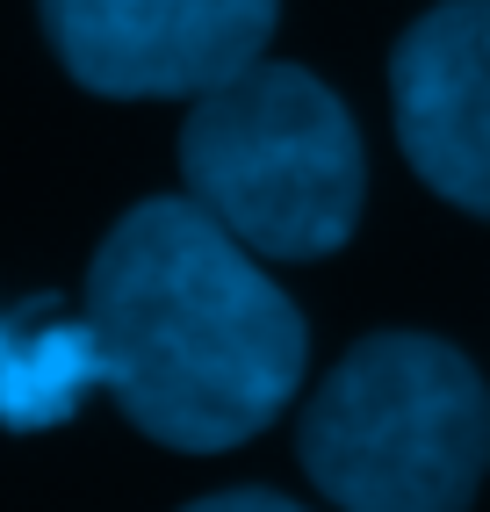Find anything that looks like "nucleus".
<instances>
[{
  "label": "nucleus",
  "instance_id": "423d86ee",
  "mask_svg": "<svg viewBox=\"0 0 490 512\" xmlns=\"http://www.w3.org/2000/svg\"><path fill=\"white\" fill-rule=\"evenodd\" d=\"M101 390V339L87 318H51V303L22 311V332L8 361H0V426L15 433H44L65 426Z\"/></svg>",
  "mask_w": 490,
  "mask_h": 512
},
{
  "label": "nucleus",
  "instance_id": "0eeeda50",
  "mask_svg": "<svg viewBox=\"0 0 490 512\" xmlns=\"http://www.w3.org/2000/svg\"><path fill=\"white\" fill-rule=\"evenodd\" d=\"M181 512H303L289 498H274V491H217V498H195Z\"/></svg>",
  "mask_w": 490,
  "mask_h": 512
},
{
  "label": "nucleus",
  "instance_id": "7ed1b4c3",
  "mask_svg": "<svg viewBox=\"0 0 490 512\" xmlns=\"http://www.w3.org/2000/svg\"><path fill=\"white\" fill-rule=\"evenodd\" d=\"M181 181L260 260H325L361 224L368 152L346 101L282 58H253L195 94L181 123Z\"/></svg>",
  "mask_w": 490,
  "mask_h": 512
},
{
  "label": "nucleus",
  "instance_id": "6e6552de",
  "mask_svg": "<svg viewBox=\"0 0 490 512\" xmlns=\"http://www.w3.org/2000/svg\"><path fill=\"white\" fill-rule=\"evenodd\" d=\"M15 332H22V318H0V361H8V347H15Z\"/></svg>",
  "mask_w": 490,
  "mask_h": 512
},
{
  "label": "nucleus",
  "instance_id": "39448f33",
  "mask_svg": "<svg viewBox=\"0 0 490 512\" xmlns=\"http://www.w3.org/2000/svg\"><path fill=\"white\" fill-rule=\"evenodd\" d=\"M390 109L411 174L490 217V0H440L390 51Z\"/></svg>",
  "mask_w": 490,
  "mask_h": 512
},
{
  "label": "nucleus",
  "instance_id": "f03ea898",
  "mask_svg": "<svg viewBox=\"0 0 490 512\" xmlns=\"http://www.w3.org/2000/svg\"><path fill=\"white\" fill-rule=\"evenodd\" d=\"M296 455L339 512H469L490 469V383L433 332H368L310 390Z\"/></svg>",
  "mask_w": 490,
  "mask_h": 512
},
{
  "label": "nucleus",
  "instance_id": "20e7f679",
  "mask_svg": "<svg viewBox=\"0 0 490 512\" xmlns=\"http://www.w3.org/2000/svg\"><path fill=\"white\" fill-rule=\"evenodd\" d=\"M58 65L109 101H195L224 87L282 22V0H37Z\"/></svg>",
  "mask_w": 490,
  "mask_h": 512
},
{
  "label": "nucleus",
  "instance_id": "f257e3e1",
  "mask_svg": "<svg viewBox=\"0 0 490 512\" xmlns=\"http://www.w3.org/2000/svg\"><path fill=\"white\" fill-rule=\"evenodd\" d=\"M87 325L101 339V390L137 433L181 455H224L267 433L310 361L303 311L195 195H152L101 238Z\"/></svg>",
  "mask_w": 490,
  "mask_h": 512
}]
</instances>
